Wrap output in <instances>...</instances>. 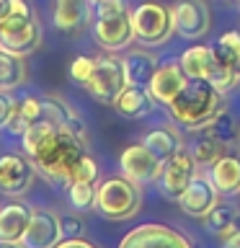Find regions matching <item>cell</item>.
<instances>
[{
    "label": "cell",
    "instance_id": "cell-9",
    "mask_svg": "<svg viewBox=\"0 0 240 248\" xmlns=\"http://www.w3.org/2000/svg\"><path fill=\"white\" fill-rule=\"evenodd\" d=\"M39 176L36 166L26 153H3L0 155V194L5 197H23L31 191Z\"/></svg>",
    "mask_w": 240,
    "mask_h": 248
},
{
    "label": "cell",
    "instance_id": "cell-29",
    "mask_svg": "<svg viewBox=\"0 0 240 248\" xmlns=\"http://www.w3.org/2000/svg\"><path fill=\"white\" fill-rule=\"evenodd\" d=\"M65 194H67V202L75 212H88V209L96 207V184L73 181L65 189Z\"/></svg>",
    "mask_w": 240,
    "mask_h": 248
},
{
    "label": "cell",
    "instance_id": "cell-7",
    "mask_svg": "<svg viewBox=\"0 0 240 248\" xmlns=\"http://www.w3.org/2000/svg\"><path fill=\"white\" fill-rule=\"evenodd\" d=\"M127 85V78H124V65L121 57H116L114 52L104 54V57H96V67L85 83V91L90 93L98 104H114V98L119 96Z\"/></svg>",
    "mask_w": 240,
    "mask_h": 248
},
{
    "label": "cell",
    "instance_id": "cell-34",
    "mask_svg": "<svg viewBox=\"0 0 240 248\" xmlns=\"http://www.w3.org/2000/svg\"><path fill=\"white\" fill-rule=\"evenodd\" d=\"M5 129L11 132V135H15V137H21L23 132L29 129V122L23 119V116L18 114V108L13 106V111H11V116H8V124H5Z\"/></svg>",
    "mask_w": 240,
    "mask_h": 248
},
{
    "label": "cell",
    "instance_id": "cell-35",
    "mask_svg": "<svg viewBox=\"0 0 240 248\" xmlns=\"http://www.w3.org/2000/svg\"><path fill=\"white\" fill-rule=\"evenodd\" d=\"M13 106H15V98L11 96V93H0V129H5Z\"/></svg>",
    "mask_w": 240,
    "mask_h": 248
},
{
    "label": "cell",
    "instance_id": "cell-27",
    "mask_svg": "<svg viewBox=\"0 0 240 248\" xmlns=\"http://www.w3.org/2000/svg\"><path fill=\"white\" fill-rule=\"evenodd\" d=\"M189 150L194 155V160H196V166H212L220 155L227 153V145L217 142L214 137L204 135V132H196V137H194V142H191Z\"/></svg>",
    "mask_w": 240,
    "mask_h": 248
},
{
    "label": "cell",
    "instance_id": "cell-16",
    "mask_svg": "<svg viewBox=\"0 0 240 248\" xmlns=\"http://www.w3.org/2000/svg\"><path fill=\"white\" fill-rule=\"evenodd\" d=\"M93 18V0H54L52 21L65 34H77Z\"/></svg>",
    "mask_w": 240,
    "mask_h": 248
},
{
    "label": "cell",
    "instance_id": "cell-12",
    "mask_svg": "<svg viewBox=\"0 0 240 248\" xmlns=\"http://www.w3.org/2000/svg\"><path fill=\"white\" fill-rule=\"evenodd\" d=\"M119 168H121V176H127L129 181L147 186V184H158V178L163 173V160L139 142V145H129L121 153Z\"/></svg>",
    "mask_w": 240,
    "mask_h": 248
},
{
    "label": "cell",
    "instance_id": "cell-19",
    "mask_svg": "<svg viewBox=\"0 0 240 248\" xmlns=\"http://www.w3.org/2000/svg\"><path fill=\"white\" fill-rule=\"evenodd\" d=\"M111 106L124 119H142L155 108V98L145 85H124V91L114 98Z\"/></svg>",
    "mask_w": 240,
    "mask_h": 248
},
{
    "label": "cell",
    "instance_id": "cell-25",
    "mask_svg": "<svg viewBox=\"0 0 240 248\" xmlns=\"http://www.w3.org/2000/svg\"><path fill=\"white\" fill-rule=\"evenodd\" d=\"M204 220V228L209 235H217V238H225L227 232H232V228L238 225L240 220V215H238V209L235 207H230V204H217L209 209V212L201 217Z\"/></svg>",
    "mask_w": 240,
    "mask_h": 248
},
{
    "label": "cell",
    "instance_id": "cell-8",
    "mask_svg": "<svg viewBox=\"0 0 240 248\" xmlns=\"http://www.w3.org/2000/svg\"><path fill=\"white\" fill-rule=\"evenodd\" d=\"M116 248H196L186 232L160 222H145L132 228Z\"/></svg>",
    "mask_w": 240,
    "mask_h": 248
},
{
    "label": "cell",
    "instance_id": "cell-33",
    "mask_svg": "<svg viewBox=\"0 0 240 248\" xmlns=\"http://www.w3.org/2000/svg\"><path fill=\"white\" fill-rule=\"evenodd\" d=\"M62 238H85V222L80 215H62Z\"/></svg>",
    "mask_w": 240,
    "mask_h": 248
},
{
    "label": "cell",
    "instance_id": "cell-5",
    "mask_svg": "<svg viewBox=\"0 0 240 248\" xmlns=\"http://www.w3.org/2000/svg\"><path fill=\"white\" fill-rule=\"evenodd\" d=\"M132 26H135V39L145 46H160L176 34L170 8L155 0H147L132 11Z\"/></svg>",
    "mask_w": 240,
    "mask_h": 248
},
{
    "label": "cell",
    "instance_id": "cell-31",
    "mask_svg": "<svg viewBox=\"0 0 240 248\" xmlns=\"http://www.w3.org/2000/svg\"><path fill=\"white\" fill-rule=\"evenodd\" d=\"M93 67H96V57L77 54V57L70 62V78H73L75 83L85 85V83H88V78H90V73H93Z\"/></svg>",
    "mask_w": 240,
    "mask_h": 248
},
{
    "label": "cell",
    "instance_id": "cell-14",
    "mask_svg": "<svg viewBox=\"0 0 240 248\" xmlns=\"http://www.w3.org/2000/svg\"><path fill=\"white\" fill-rule=\"evenodd\" d=\"M186 80H189V78H186L181 62L165 60V62H158V70H155V75L150 78V83H147V91H150V96L155 98V104L168 106L170 101L181 93Z\"/></svg>",
    "mask_w": 240,
    "mask_h": 248
},
{
    "label": "cell",
    "instance_id": "cell-21",
    "mask_svg": "<svg viewBox=\"0 0 240 248\" xmlns=\"http://www.w3.org/2000/svg\"><path fill=\"white\" fill-rule=\"evenodd\" d=\"M121 65H124L127 85H145L147 88L150 78L155 75V70H158V60L145 49H129L121 57Z\"/></svg>",
    "mask_w": 240,
    "mask_h": 248
},
{
    "label": "cell",
    "instance_id": "cell-6",
    "mask_svg": "<svg viewBox=\"0 0 240 248\" xmlns=\"http://www.w3.org/2000/svg\"><path fill=\"white\" fill-rule=\"evenodd\" d=\"M42 46V23L34 13H8L0 21V49L29 57Z\"/></svg>",
    "mask_w": 240,
    "mask_h": 248
},
{
    "label": "cell",
    "instance_id": "cell-32",
    "mask_svg": "<svg viewBox=\"0 0 240 248\" xmlns=\"http://www.w3.org/2000/svg\"><path fill=\"white\" fill-rule=\"evenodd\" d=\"M73 181L98 184V163H96V158H93V155L85 153L83 158H80V163H77L75 170H73ZM73 181H70V184H73Z\"/></svg>",
    "mask_w": 240,
    "mask_h": 248
},
{
    "label": "cell",
    "instance_id": "cell-40",
    "mask_svg": "<svg viewBox=\"0 0 240 248\" xmlns=\"http://www.w3.org/2000/svg\"><path fill=\"white\" fill-rule=\"evenodd\" d=\"M238 11H240V0H238Z\"/></svg>",
    "mask_w": 240,
    "mask_h": 248
},
{
    "label": "cell",
    "instance_id": "cell-18",
    "mask_svg": "<svg viewBox=\"0 0 240 248\" xmlns=\"http://www.w3.org/2000/svg\"><path fill=\"white\" fill-rule=\"evenodd\" d=\"M209 181L225 197L240 194V155L225 153L209 166Z\"/></svg>",
    "mask_w": 240,
    "mask_h": 248
},
{
    "label": "cell",
    "instance_id": "cell-30",
    "mask_svg": "<svg viewBox=\"0 0 240 248\" xmlns=\"http://www.w3.org/2000/svg\"><path fill=\"white\" fill-rule=\"evenodd\" d=\"M15 108H18V114H21L29 124L44 119V98H42V96H23V98H15Z\"/></svg>",
    "mask_w": 240,
    "mask_h": 248
},
{
    "label": "cell",
    "instance_id": "cell-4",
    "mask_svg": "<svg viewBox=\"0 0 240 248\" xmlns=\"http://www.w3.org/2000/svg\"><path fill=\"white\" fill-rule=\"evenodd\" d=\"M142 207V191L139 184L129 181L127 176H111L96 184V212L106 220L124 222L132 220Z\"/></svg>",
    "mask_w": 240,
    "mask_h": 248
},
{
    "label": "cell",
    "instance_id": "cell-1",
    "mask_svg": "<svg viewBox=\"0 0 240 248\" xmlns=\"http://www.w3.org/2000/svg\"><path fill=\"white\" fill-rule=\"evenodd\" d=\"M225 108V93H220L207 78H189L181 93L168 104V111L176 124H181L189 132H196L199 127L217 116Z\"/></svg>",
    "mask_w": 240,
    "mask_h": 248
},
{
    "label": "cell",
    "instance_id": "cell-37",
    "mask_svg": "<svg viewBox=\"0 0 240 248\" xmlns=\"http://www.w3.org/2000/svg\"><path fill=\"white\" fill-rule=\"evenodd\" d=\"M222 248H240V220H238L235 228H232V232H227V235L222 238Z\"/></svg>",
    "mask_w": 240,
    "mask_h": 248
},
{
    "label": "cell",
    "instance_id": "cell-28",
    "mask_svg": "<svg viewBox=\"0 0 240 248\" xmlns=\"http://www.w3.org/2000/svg\"><path fill=\"white\" fill-rule=\"evenodd\" d=\"M212 54L217 62L232 65L240 70V34L238 31H227L217 39V44H212Z\"/></svg>",
    "mask_w": 240,
    "mask_h": 248
},
{
    "label": "cell",
    "instance_id": "cell-2",
    "mask_svg": "<svg viewBox=\"0 0 240 248\" xmlns=\"http://www.w3.org/2000/svg\"><path fill=\"white\" fill-rule=\"evenodd\" d=\"M85 153L88 150H85L83 137H77L70 129H57L49 137V142L31 158V163L49 184L60 186V189H67L70 181H73V170Z\"/></svg>",
    "mask_w": 240,
    "mask_h": 248
},
{
    "label": "cell",
    "instance_id": "cell-24",
    "mask_svg": "<svg viewBox=\"0 0 240 248\" xmlns=\"http://www.w3.org/2000/svg\"><path fill=\"white\" fill-rule=\"evenodd\" d=\"M196 132H204V135L209 137H214L217 142H222V145H232V142H238L240 140V127H238V122L232 119V114L227 111V108H222L217 116H212L204 127H199Z\"/></svg>",
    "mask_w": 240,
    "mask_h": 248
},
{
    "label": "cell",
    "instance_id": "cell-11",
    "mask_svg": "<svg viewBox=\"0 0 240 248\" xmlns=\"http://www.w3.org/2000/svg\"><path fill=\"white\" fill-rule=\"evenodd\" d=\"M173 16V29L178 36L189 39V42H199L207 36V31L212 29V13L204 0H178L170 8Z\"/></svg>",
    "mask_w": 240,
    "mask_h": 248
},
{
    "label": "cell",
    "instance_id": "cell-22",
    "mask_svg": "<svg viewBox=\"0 0 240 248\" xmlns=\"http://www.w3.org/2000/svg\"><path fill=\"white\" fill-rule=\"evenodd\" d=\"M26 78H29L26 60L21 54L0 49V93H13L26 83Z\"/></svg>",
    "mask_w": 240,
    "mask_h": 248
},
{
    "label": "cell",
    "instance_id": "cell-13",
    "mask_svg": "<svg viewBox=\"0 0 240 248\" xmlns=\"http://www.w3.org/2000/svg\"><path fill=\"white\" fill-rule=\"evenodd\" d=\"M62 240V225L60 215H54L52 209L34 207L29 220V228L23 232L21 243L26 248H54Z\"/></svg>",
    "mask_w": 240,
    "mask_h": 248
},
{
    "label": "cell",
    "instance_id": "cell-26",
    "mask_svg": "<svg viewBox=\"0 0 240 248\" xmlns=\"http://www.w3.org/2000/svg\"><path fill=\"white\" fill-rule=\"evenodd\" d=\"M142 145L152 155H158L160 160H165L181 147V137H178L176 129H170V127H155L142 137Z\"/></svg>",
    "mask_w": 240,
    "mask_h": 248
},
{
    "label": "cell",
    "instance_id": "cell-3",
    "mask_svg": "<svg viewBox=\"0 0 240 248\" xmlns=\"http://www.w3.org/2000/svg\"><path fill=\"white\" fill-rule=\"evenodd\" d=\"M93 36L101 49L124 52L135 42L132 11L124 0H98L93 3Z\"/></svg>",
    "mask_w": 240,
    "mask_h": 248
},
{
    "label": "cell",
    "instance_id": "cell-23",
    "mask_svg": "<svg viewBox=\"0 0 240 248\" xmlns=\"http://www.w3.org/2000/svg\"><path fill=\"white\" fill-rule=\"evenodd\" d=\"M178 62H181L186 78H207L209 70H212V65H214L212 46L194 44V46H189V49L181 54V57H178Z\"/></svg>",
    "mask_w": 240,
    "mask_h": 248
},
{
    "label": "cell",
    "instance_id": "cell-10",
    "mask_svg": "<svg viewBox=\"0 0 240 248\" xmlns=\"http://www.w3.org/2000/svg\"><path fill=\"white\" fill-rule=\"evenodd\" d=\"M199 173V166L194 160V155L189 147H178V150L170 155V158L163 160V173L158 178L160 184V191L165 194L168 199H178L181 194L186 191V186L194 181V176Z\"/></svg>",
    "mask_w": 240,
    "mask_h": 248
},
{
    "label": "cell",
    "instance_id": "cell-36",
    "mask_svg": "<svg viewBox=\"0 0 240 248\" xmlns=\"http://www.w3.org/2000/svg\"><path fill=\"white\" fill-rule=\"evenodd\" d=\"M54 248H98V246L85 240V238H62Z\"/></svg>",
    "mask_w": 240,
    "mask_h": 248
},
{
    "label": "cell",
    "instance_id": "cell-17",
    "mask_svg": "<svg viewBox=\"0 0 240 248\" xmlns=\"http://www.w3.org/2000/svg\"><path fill=\"white\" fill-rule=\"evenodd\" d=\"M34 207L26 202H11L0 207V243H21Z\"/></svg>",
    "mask_w": 240,
    "mask_h": 248
},
{
    "label": "cell",
    "instance_id": "cell-39",
    "mask_svg": "<svg viewBox=\"0 0 240 248\" xmlns=\"http://www.w3.org/2000/svg\"><path fill=\"white\" fill-rule=\"evenodd\" d=\"M0 248H26L23 243H0Z\"/></svg>",
    "mask_w": 240,
    "mask_h": 248
},
{
    "label": "cell",
    "instance_id": "cell-20",
    "mask_svg": "<svg viewBox=\"0 0 240 248\" xmlns=\"http://www.w3.org/2000/svg\"><path fill=\"white\" fill-rule=\"evenodd\" d=\"M44 98V119H49L52 124H57L60 129H70L77 137L85 140V122L83 116L75 111L62 96H42Z\"/></svg>",
    "mask_w": 240,
    "mask_h": 248
},
{
    "label": "cell",
    "instance_id": "cell-15",
    "mask_svg": "<svg viewBox=\"0 0 240 248\" xmlns=\"http://www.w3.org/2000/svg\"><path fill=\"white\" fill-rule=\"evenodd\" d=\"M217 197H220V191L214 189V184L209 181V176H201L196 173L194 176V181L186 186V191L178 197V207L183 209L189 217H204L209 209L217 204Z\"/></svg>",
    "mask_w": 240,
    "mask_h": 248
},
{
    "label": "cell",
    "instance_id": "cell-38",
    "mask_svg": "<svg viewBox=\"0 0 240 248\" xmlns=\"http://www.w3.org/2000/svg\"><path fill=\"white\" fill-rule=\"evenodd\" d=\"M8 11H11V0H0V21L8 16Z\"/></svg>",
    "mask_w": 240,
    "mask_h": 248
}]
</instances>
